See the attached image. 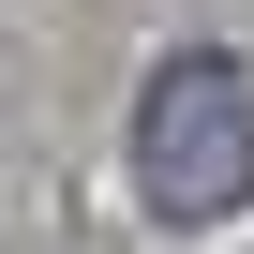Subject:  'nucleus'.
Here are the masks:
<instances>
[{"label":"nucleus","mask_w":254,"mask_h":254,"mask_svg":"<svg viewBox=\"0 0 254 254\" xmlns=\"http://www.w3.org/2000/svg\"><path fill=\"white\" fill-rule=\"evenodd\" d=\"M135 180H150L165 224H224L254 194V60L180 45L150 75V105H135Z\"/></svg>","instance_id":"nucleus-1"}]
</instances>
